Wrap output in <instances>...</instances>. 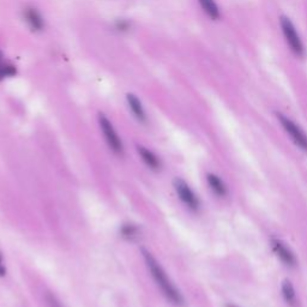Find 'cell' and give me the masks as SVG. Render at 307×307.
<instances>
[{"mask_svg": "<svg viewBox=\"0 0 307 307\" xmlns=\"http://www.w3.org/2000/svg\"><path fill=\"white\" fill-rule=\"evenodd\" d=\"M140 253H142L143 259H144L145 265L148 267L150 275H151L154 281L156 282V285L160 287L163 295H165L173 305H184V298H182L181 293L179 292V289L174 286V283L172 282L167 274H166V271L161 266V264L156 260V258L154 257L148 250L144 249V247L140 249Z\"/></svg>", "mask_w": 307, "mask_h": 307, "instance_id": "1", "label": "cell"}, {"mask_svg": "<svg viewBox=\"0 0 307 307\" xmlns=\"http://www.w3.org/2000/svg\"><path fill=\"white\" fill-rule=\"evenodd\" d=\"M277 120H279L281 126L283 127L287 135L292 139V142L295 144L300 150L307 154V135L306 132L300 127L298 124L294 123L292 119L286 117L282 113H276Z\"/></svg>", "mask_w": 307, "mask_h": 307, "instance_id": "2", "label": "cell"}, {"mask_svg": "<svg viewBox=\"0 0 307 307\" xmlns=\"http://www.w3.org/2000/svg\"><path fill=\"white\" fill-rule=\"evenodd\" d=\"M99 124L101 127V131H102L104 139H106L107 144L110 148V150L116 154L118 156L124 155V145L120 137L118 136V133L114 129L112 123L109 122V119L104 116L103 113L99 114Z\"/></svg>", "mask_w": 307, "mask_h": 307, "instance_id": "3", "label": "cell"}, {"mask_svg": "<svg viewBox=\"0 0 307 307\" xmlns=\"http://www.w3.org/2000/svg\"><path fill=\"white\" fill-rule=\"evenodd\" d=\"M280 24L281 28H282L283 36H285L290 50H292L294 54L298 55V57H302L303 53H305L302 41L301 39H300L298 31H296L292 21H290L288 17L282 16V17L280 18Z\"/></svg>", "mask_w": 307, "mask_h": 307, "instance_id": "4", "label": "cell"}, {"mask_svg": "<svg viewBox=\"0 0 307 307\" xmlns=\"http://www.w3.org/2000/svg\"><path fill=\"white\" fill-rule=\"evenodd\" d=\"M173 186H174V190L176 195L179 196L180 201L184 203L186 207L191 210H198L199 209V199L194 191L191 190V187L188 186L187 182L182 180L181 178H175L173 180Z\"/></svg>", "mask_w": 307, "mask_h": 307, "instance_id": "5", "label": "cell"}, {"mask_svg": "<svg viewBox=\"0 0 307 307\" xmlns=\"http://www.w3.org/2000/svg\"><path fill=\"white\" fill-rule=\"evenodd\" d=\"M271 247H273V251L275 252L277 258H279L286 266L294 267L296 265L295 254L293 253V251L290 250L283 241L274 238V239H271Z\"/></svg>", "mask_w": 307, "mask_h": 307, "instance_id": "6", "label": "cell"}, {"mask_svg": "<svg viewBox=\"0 0 307 307\" xmlns=\"http://www.w3.org/2000/svg\"><path fill=\"white\" fill-rule=\"evenodd\" d=\"M24 18H25V22L28 23V25L30 27L31 30L40 31L45 27L44 19H42L41 15L39 14L36 9H34V8L25 9Z\"/></svg>", "mask_w": 307, "mask_h": 307, "instance_id": "7", "label": "cell"}, {"mask_svg": "<svg viewBox=\"0 0 307 307\" xmlns=\"http://www.w3.org/2000/svg\"><path fill=\"white\" fill-rule=\"evenodd\" d=\"M137 151H138L139 156L142 158L143 162H144L150 169H152V171H159V169L161 168V162H160L159 158L152 151H150L149 149H146L142 145H138L137 146Z\"/></svg>", "mask_w": 307, "mask_h": 307, "instance_id": "8", "label": "cell"}, {"mask_svg": "<svg viewBox=\"0 0 307 307\" xmlns=\"http://www.w3.org/2000/svg\"><path fill=\"white\" fill-rule=\"evenodd\" d=\"M207 181L210 190L214 192L217 197H226L228 194L227 186L224 185L223 180H222L220 176L212 174V173H209V174H207Z\"/></svg>", "mask_w": 307, "mask_h": 307, "instance_id": "9", "label": "cell"}, {"mask_svg": "<svg viewBox=\"0 0 307 307\" xmlns=\"http://www.w3.org/2000/svg\"><path fill=\"white\" fill-rule=\"evenodd\" d=\"M126 100H127V103H129V106H130V109H131L133 116L136 117V119L140 123H145L146 116H145L144 108H143V106H142V102H140V100L138 99V97H137L136 95H133V94H127Z\"/></svg>", "mask_w": 307, "mask_h": 307, "instance_id": "10", "label": "cell"}, {"mask_svg": "<svg viewBox=\"0 0 307 307\" xmlns=\"http://www.w3.org/2000/svg\"><path fill=\"white\" fill-rule=\"evenodd\" d=\"M120 235H122V238H124L125 240L135 243V241H138L140 239L142 232H140V229L136 224L125 223L120 228Z\"/></svg>", "mask_w": 307, "mask_h": 307, "instance_id": "11", "label": "cell"}, {"mask_svg": "<svg viewBox=\"0 0 307 307\" xmlns=\"http://www.w3.org/2000/svg\"><path fill=\"white\" fill-rule=\"evenodd\" d=\"M281 290H282V296H283V299H285L287 305L290 307H295L296 306V293L292 285V282L288 280L283 281L282 287H281Z\"/></svg>", "mask_w": 307, "mask_h": 307, "instance_id": "12", "label": "cell"}, {"mask_svg": "<svg viewBox=\"0 0 307 307\" xmlns=\"http://www.w3.org/2000/svg\"><path fill=\"white\" fill-rule=\"evenodd\" d=\"M198 3L199 5H201V8L203 9V11L208 15V17L214 19V21L220 19V9H218L215 0H198Z\"/></svg>", "mask_w": 307, "mask_h": 307, "instance_id": "13", "label": "cell"}, {"mask_svg": "<svg viewBox=\"0 0 307 307\" xmlns=\"http://www.w3.org/2000/svg\"><path fill=\"white\" fill-rule=\"evenodd\" d=\"M16 72H17V71H16L15 66L9 64H4L3 61H0V81L5 77L15 76Z\"/></svg>", "mask_w": 307, "mask_h": 307, "instance_id": "14", "label": "cell"}, {"mask_svg": "<svg viewBox=\"0 0 307 307\" xmlns=\"http://www.w3.org/2000/svg\"><path fill=\"white\" fill-rule=\"evenodd\" d=\"M45 300H46V302H47L48 307H64L63 305H61V302L59 301L57 296L52 293H46Z\"/></svg>", "mask_w": 307, "mask_h": 307, "instance_id": "15", "label": "cell"}, {"mask_svg": "<svg viewBox=\"0 0 307 307\" xmlns=\"http://www.w3.org/2000/svg\"><path fill=\"white\" fill-rule=\"evenodd\" d=\"M5 274H6V269H5L4 264H3L2 254H0V276H5Z\"/></svg>", "mask_w": 307, "mask_h": 307, "instance_id": "16", "label": "cell"}, {"mask_svg": "<svg viewBox=\"0 0 307 307\" xmlns=\"http://www.w3.org/2000/svg\"><path fill=\"white\" fill-rule=\"evenodd\" d=\"M226 307H238V306H235V305H227Z\"/></svg>", "mask_w": 307, "mask_h": 307, "instance_id": "17", "label": "cell"}]
</instances>
